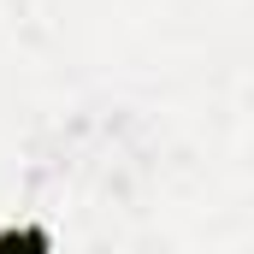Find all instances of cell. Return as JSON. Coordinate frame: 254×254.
<instances>
[{
    "instance_id": "obj_1",
    "label": "cell",
    "mask_w": 254,
    "mask_h": 254,
    "mask_svg": "<svg viewBox=\"0 0 254 254\" xmlns=\"http://www.w3.org/2000/svg\"><path fill=\"white\" fill-rule=\"evenodd\" d=\"M0 254H54V231L48 225H6Z\"/></svg>"
}]
</instances>
